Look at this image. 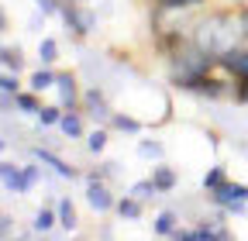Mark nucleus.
Instances as JSON below:
<instances>
[{
  "label": "nucleus",
  "mask_w": 248,
  "mask_h": 241,
  "mask_svg": "<svg viewBox=\"0 0 248 241\" xmlns=\"http://www.w3.org/2000/svg\"><path fill=\"white\" fill-rule=\"evenodd\" d=\"M234 38H238V24L231 21V17H224V14H214V17H207L203 24H200V31H197V45L214 59V55H228V52H234Z\"/></svg>",
  "instance_id": "obj_1"
},
{
  "label": "nucleus",
  "mask_w": 248,
  "mask_h": 241,
  "mask_svg": "<svg viewBox=\"0 0 248 241\" xmlns=\"http://www.w3.org/2000/svg\"><path fill=\"white\" fill-rule=\"evenodd\" d=\"M224 66H228L238 79H248V52H228V55H224Z\"/></svg>",
  "instance_id": "obj_2"
},
{
  "label": "nucleus",
  "mask_w": 248,
  "mask_h": 241,
  "mask_svg": "<svg viewBox=\"0 0 248 241\" xmlns=\"http://www.w3.org/2000/svg\"><path fill=\"white\" fill-rule=\"evenodd\" d=\"M214 196H217V203L234 207V200H248V190H245V186H224V183H221Z\"/></svg>",
  "instance_id": "obj_3"
},
{
  "label": "nucleus",
  "mask_w": 248,
  "mask_h": 241,
  "mask_svg": "<svg viewBox=\"0 0 248 241\" xmlns=\"http://www.w3.org/2000/svg\"><path fill=\"white\" fill-rule=\"evenodd\" d=\"M90 203L97 207V210H107L110 207V193L104 186H97V183H90Z\"/></svg>",
  "instance_id": "obj_4"
},
{
  "label": "nucleus",
  "mask_w": 248,
  "mask_h": 241,
  "mask_svg": "<svg viewBox=\"0 0 248 241\" xmlns=\"http://www.w3.org/2000/svg\"><path fill=\"white\" fill-rule=\"evenodd\" d=\"M59 86H62V104H76V83H73V76H66V73H62L59 76Z\"/></svg>",
  "instance_id": "obj_5"
},
{
  "label": "nucleus",
  "mask_w": 248,
  "mask_h": 241,
  "mask_svg": "<svg viewBox=\"0 0 248 241\" xmlns=\"http://www.w3.org/2000/svg\"><path fill=\"white\" fill-rule=\"evenodd\" d=\"M62 131H66L69 138H79V135H83V124H79V117H76V114H66V117H62Z\"/></svg>",
  "instance_id": "obj_6"
},
{
  "label": "nucleus",
  "mask_w": 248,
  "mask_h": 241,
  "mask_svg": "<svg viewBox=\"0 0 248 241\" xmlns=\"http://www.w3.org/2000/svg\"><path fill=\"white\" fill-rule=\"evenodd\" d=\"M152 183H155V190H169L176 179H172V172H169V169H159V172L152 176Z\"/></svg>",
  "instance_id": "obj_7"
},
{
  "label": "nucleus",
  "mask_w": 248,
  "mask_h": 241,
  "mask_svg": "<svg viewBox=\"0 0 248 241\" xmlns=\"http://www.w3.org/2000/svg\"><path fill=\"white\" fill-rule=\"evenodd\" d=\"M221 183H224V172H221V169H210V176L203 179V186H207V190H210V186L217 190V186H221Z\"/></svg>",
  "instance_id": "obj_8"
},
{
  "label": "nucleus",
  "mask_w": 248,
  "mask_h": 241,
  "mask_svg": "<svg viewBox=\"0 0 248 241\" xmlns=\"http://www.w3.org/2000/svg\"><path fill=\"white\" fill-rule=\"evenodd\" d=\"M117 210H121V217H138V210H141V207H138L135 200H124Z\"/></svg>",
  "instance_id": "obj_9"
},
{
  "label": "nucleus",
  "mask_w": 248,
  "mask_h": 241,
  "mask_svg": "<svg viewBox=\"0 0 248 241\" xmlns=\"http://www.w3.org/2000/svg\"><path fill=\"white\" fill-rule=\"evenodd\" d=\"M52 79H55L52 73H35V76H31V86H35V90H45Z\"/></svg>",
  "instance_id": "obj_10"
},
{
  "label": "nucleus",
  "mask_w": 248,
  "mask_h": 241,
  "mask_svg": "<svg viewBox=\"0 0 248 241\" xmlns=\"http://www.w3.org/2000/svg\"><path fill=\"white\" fill-rule=\"evenodd\" d=\"M155 231H159V234H172V214H162L159 221H155Z\"/></svg>",
  "instance_id": "obj_11"
},
{
  "label": "nucleus",
  "mask_w": 248,
  "mask_h": 241,
  "mask_svg": "<svg viewBox=\"0 0 248 241\" xmlns=\"http://www.w3.org/2000/svg\"><path fill=\"white\" fill-rule=\"evenodd\" d=\"M104 145H107V135H104V131H93V135H90V152H100Z\"/></svg>",
  "instance_id": "obj_12"
},
{
  "label": "nucleus",
  "mask_w": 248,
  "mask_h": 241,
  "mask_svg": "<svg viewBox=\"0 0 248 241\" xmlns=\"http://www.w3.org/2000/svg\"><path fill=\"white\" fill-rule=\"evenodd\" d=\"M114 124H117L121 131H138V124H135V120H128V117H114Z\"/></svg>",
  "instance_id": "obj_13"
},
{
  "label": "nucleus",
  "mask_w": 248,
  "mask_h": 241,
  "mask_svg": "<svg viewBox=\"0 0 248 241\" xmlns=\"http://www.w3.org/2000/svg\"><path fill=\"white\" fill-rule=\"evenodd\" d=\"M17 107H21V110H35L38 100H35V97H17Z\"/></svg>",
  "instance_id": "obj_14"
},
{
  "label": "nucleus",
  "mask_w": 248,
  "mask_h": 241,
  "mask_svg": "<svg viewBox=\"0 0 248 241\" xmlns=\"http://www.w3.org/2000/svg\"><path fill=\"white\" fill-rule=\"evenodd\" d=\"M55 117H59V110L55 107H45L42 110V124H55Z\"/></svg>",
  "instance_id": "obj_15"
},
{
  "label": "nucleus",
  "mask_w": 248,
  "mask_h": 241,
  "mask_svg": "<svg viewBox=\"0 0 248 241\" xmlns=\"http://www.w3.org/2000/svg\"><path fill=\"white\" fill-rule=\"evenodd\" d=\"M48 227H52V214L42 210V214H38V231H48Z\"/></svg>",
  "instance_id": "obj_16"
},
{
  "label": "nucleus",
  "mask_w": 248,
  "mask_h": 241,
  "mask_svg": "<svg viewBox=\"0 0 248 241\" xmlns=\"http://www.w3.org/2000/svg\"><path fill=\"white\" fill-rule=\"evenodd\" d=\"M62 224H73V210H69V200H62Z\"/></svg>",
  "instance_id": "obj_17"
},
{
  "label": "nucleus",
  "mask_w": 248,
  "mask_h": 241,
  "mask_svg": "<svg viewBox=\"0 0 248 241\" xmlns=\"http://www.w3.org/2000/svg\"><path fill=\"white\" fill-rule=\"evenodd\" d=\"M42 59H48V62L55 59V45H52V42H45V45H42Z\"/></svg>",
  "instance_id": "obj_18"
},
{
  "label": "nucleus",
  "mask_w": 248,
  "mask_h": 241,
  "mask_svg": "<svg viewBox=\"0 0 248 241\" xmlns=\"http://www.w3.org/2000/svg\"><path fill=\"white\" fill-rule=\"evenodd\" d=\"M162 7H186V4H193V0H159Z\"/></svg>",
  "instance_id": "obj_19"
},
{
  "label": "nucleus",
  "mask_w": 248,
  "mask_h": 241,
  "mask_svg": "<svg viewBox=\"0 0 248 241\" xmlns=\"http://www.w3.org/2000/svg\"><path fill=\"white\" fill-rule=\"evenodd\" d=\"M0 86H4V90H11V93H14V90H17V79H11V76H0Z\"/></svg>",
  "instance_id": "obj_20"
},
{
  "label": "nucleus",
  "mask_w": 248,
  "mask_h": 241,
  "mask_svg": "<svg viewBox=\"0 0 248 241\" xmlns=\"http://www.w3.org/2000/svg\"><path fill=\"white\" fill-rule=\"evenodd\" d=\"M241 31H245V38H248V11L241 14Z\"/></svg>",
  "instance_id": "obj_21"
},
{
  "label": "nucleus",
  "mask_w": 248,
  "mask_h": 241,
  "mask_svg": "<svg viewBox=\"0 0 248 241\" xmlns=\"http://www.w3.org/2000/svg\"><path fill=\"white\" fill-rule=\"evenodd\" d=\"M0 28H4V14H0Z\"/></svg>",
  "instance_id": "obj_22"
}]
</instances>
